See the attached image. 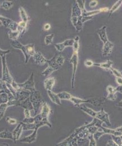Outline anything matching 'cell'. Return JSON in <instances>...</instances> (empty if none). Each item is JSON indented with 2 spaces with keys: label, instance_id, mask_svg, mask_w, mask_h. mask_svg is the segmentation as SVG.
I'll return each mask as SVG.
<instances>
[{
  "label": "cell",
  "instance_id": "cell-1",
  "mask_svg": "<svg viewBox=\"0 0 122 146\" xmlns=\"http://www.w3.org/2000/svg\"><path fill=\"white\" fill-rule=\"evenodd\" d=\"M92 18L93 17H83L81 9L78 6L77 2H75L72 8L71 21L73 26L76 29L77 31L80 32L82 29L83 24L86 21L89 20Z\"/></svg>",
  "mask_w": 122,
  "mask_h": 146
},
{
  "label": "cell",
  "instance_id": "cell-2",
  "mask_svg": "<svg viewBox=\"0 0 122 146\" xmlns=\"http://www.w3.org/2000/svg\"><path fill=\"white\" fill-rule=\"evenodd\" d=\"M74 42L73 44V54L69 60V62L73 65V75L71 78V88H74V81L75 74L78 64V50L79 48V36L75 37Z\"/></svg>",
  "mask_w": 122,
  "mask_h": 146
},
{
  "label": "cell",
  "instance_id": "cell-3",
  "mask_svg": "<svg viewBox=\"0 0 122 146\" xmlns=\"http://www.w3.org/2000/svg\"><path fill=\"white\" fill-rule=\"evenodd\" d=\"M64 57L62 55H58L53 57L51 59L48 60V67L42 73V75L45 76H48L53 72L58 70L64 62Z\"/></svg>",
  "mask_w": 122,
  "mask_h": 146
},
{
  "label": "cell",
  "instance_id": "cell-4",
  "mask_svg": "<svg viewBox=\"0 0 122 146\" xmlns=\"http://www.w3.org/2000/svg\"><path fill=\"white\" fill-rule=\"evenodd\" d=\"M11 44L13 47V48L19 49L23 52L25 57V64L28 62L30 57L31 56L33 57L36 52L35 51L34 44H28L27 45H23L17 40H13V42L11 43Z\"/></svg>",
  "mask_w": 122,
  "mask_h": 146
},
{
  "label": "cell",
  "instance_id": "cell-5",
  "mask_svg": "<svg viewBox=\"0 0 122 146\" xmlns=\"http://www.w3.org/2000/svg\"><path fill=\"white\" fill-rule=\"evenodd\" d=\"M106 30V26H104L100 29H98L97 34L104 43L103 48V55L104 56H109L112 52L114 44L108 40Z\"/></svg>",
  "mask_w": 122,
  "mask_h": 146
},
{
  "label": "cell",
  "instance_id": "cell-6",
  "mask_svg": "<svg viewBox=\"0 0 122 146\" xmlns=\"http://www.w3.org/2000/svg\"><path fill=\"white\" fill-rule=\"evenodd\" d=\"M70 101H71L73 105L75 106L79 107L81 104L85 103H89L95 106H99L105 102V99L102 98H91L88 100H82L72 96Z\"/></svg>",
  "mask_w": 122,
  "mask_h": 146
},
{
  "label": "cell",
  "instance_id": "cell-7",
  "mask_svg": "<svg viewBox=\"0 0 122 146\" xmlns=\"http://www.w3.org/2000/svg\"><path fill=\"white\" fill-rule=\"evenodd\" d=\"M45 125H47L49 127H51L52 125L51 124H50V123L49 121H41L39 123H38V125L37 126V127L35 128V130H33V132L32 134H31L29 136H27V137H25L22 139H21L20 140V141L21 142V143H33L35 142L36 140V138H37V131H38V130L39 129V128L41 127H43V126H45Z\"/></svg>",
  "mask_w": 122,
  "mask_h": 146
},
{
  "label": "cell",
  "instance_id": "cell-8",
  "mask_svg": "<svg viewBox=\"0 0 122 146\" xmlns=\"http://www.w3.org/2000/svg\"><path fill=\"white\" fill-rule=\"evenodd\" d=\"M29 100L33 105V110L35 111V116L37 111H38L39 108L41 106L43 103L42 98L40 92L37 90L31 92L30 96H29Z\"/></svg>",
  "mask_w": 122,
  "mask_h": 146
},
{
  "label": "cell",
  "instance_id": "cell-9",
  "mask_svg": "<svg viewBox=\"0 0 122 146\" xmlns=\"http://www.w3.org/2000/svg\"><path fill=\"white\" fill-rule=\"evenodd\" d=\"M2 60V80L4 81L6 83H9L11 84L13 82L14 79L10 75L6 60V55H3L1 57Z\"/></svg>",
  "mask_w": 122,
  "mask_h": 146
},
{
  "label": "cell",
  "instance_id": "cell-10",
  "mask_svg": "<svg viewBox=\"0 0 122 146\" xmlns=\"http://www.w3.org/2000/svg\"><path fill=\"white\" fill-rule=\"evenodd\" d=\"M18 87L23 90L31 92L34 91L35 90V80H34V73H32L29 78L27 81L23 83H17Z\"/></svg>",
  "mask_w": 122,
  "mask_h": 146
},
{
  "label": "cell",
  "instance_id": "cell-11",
  "mask_svg": "<svg viewBox=\"0 0 122 146\" xmlns=\"http://www.w3.org/2000/svg\"><path fill=\"white\" fill-rule=\"evenodd\" d=\"M103 130H104V131L103 132H97L96 134L94 135L95 138L96 139H99V137H100L102 135L104 134H113L114 136L117 137H121L122 135V126L117 128L115 129H107L104 128L103 127H101Z\"/></svg>",
  "mask_w": 122,
  "mask_h": 146
},
{
  "label": "cell",
  "instance_id": "cell-12",
  "mask_svg": "<svg viewBox=\"0 0 122 146\" xmlns=\"http://www.w3.org/2000/svg\"><path fill=\"white\" fill-rule=\"evenodd\" d=\"M0 21L3 26L9 28L13 32L17 31L18 28V23L12 20L11 19L7 18L2 15H0Z\"/></svg>",
  "mask_w": 122,
  "mask_h": 146
},
{
  "label": "cell",
  "instance_id": "cell-13",
  "mask_svg": "<svg viewBox=\"0 0 122 146\" xmlns=\"http://www.w3.org/2000/svg\"><path fill=\"white\" fill-rule=\"evenodd\" d=\"M11 106H20V102L19 101L15 99L13 100L9 101L6 104H3L0 105V120H1L4 114L6 112V110L9 107Z\"/></svg>",
  "mask_w": 122,
  "mask_h": 146
},
{
  "label": "cell",
  "instance_id": "cell-14",
  "mask_svg": "<svg viewBox=\"0 0 122 146\" xmlns=\"http://www.w3.org/2000/svg\"><path fill=\"white\" fill-rule=\"evenodd\" d=\"M15 97L9 90L0 91V105L7 103L9 101L15 100Z\"/></svg>",
  "mask_w": 122,
  "mask_h": 146
},
{
  "label": "cell",
  "instance_id": "cell-15",
  "mask_svg": "<svg viewBox=\"0 0 122 146\" xmlns=\"http://www.w3.org/2000/svg\"><path fill=\"white\" fill-rule=\"evenodd\" d=\"M51 109L47 104L45 102H43L41 105V115L42 117L43 121H49L48 117L50 113Z\"/></svg>",
  "mask_w": 122,
  "mask_h": 146
},
{
  "label": "cell",
  "instance_id": "cell-16",
  "mask_svg": "<svg viewBox=\"0 0 122 146\" xmlns=\"http://www.w3.org/2000/svg\"><path fill=\"white\" fill-rule=\"evenodd\" d=\"M74 42V39H67L61 43H57L55 44V47L57 51L59 52H62L67 47L73 46V44Z\"/></svg>",
  "mask_w": 122,
  "mask_h": 146
},
{
  "label": "cell",
  "instance_id": "cell-17",
  "mask_svg": "<svg viewBox=\"0 0 122 146\" xmlns=\"http://www.w3.org/2000/svg\"><path fill=\"white\" fill-rule=\"evenodd\" d=\"M95 118L100 120L103 122H104L108 126L111 125L109 121V115L107 113H106L103 109L101 110V111L99 112H97Z\"/></svg>",
  "mask_w": 122,
  "mask_h": 146
},
{
  "label": "cell",
  "instance_id": "cell-18",
  "mask_svg": "<svg viewBox=\"0 0 122 146\" xmlns=\"http://www.w3.org/2000/svg\"><path fill=\"white\" fill-rule=\"evenodd\" d=\"M23 131V127L22 122H19L17 127L12 132L13 137V141L14 142V143H16L17 141L19 140Z\"/></svg>",
  "mask_w": 122,
  "mask_h": 146
},
{
  "label": "cell",
  "instance_id": "cell-19",
  "mask_svg": "<svg viewBox=\"0 0 122 146\" xmlns=\"http://www.w3.org/2000/svg\"><path fill=\"white\" fill-rule=\"evenodd\" d=\"M35 62L39 65H43L47 62V60L40 52H36L34 56L33 57Z\"/></svg>",
  "mask_w": 122,
  "mask_h": 146
},
{
  "label": "cell",
  "instance_id": "cell-20",
  "mask_svg": "<svg viewBox=\"0 0 122 146\" xmlns=\"http://www.w3.org/2000/svg\"><path fill=\"white\" fill-rule=\"evenodd\" d=\"M29 96H30V92L21 90L17 92L15 99L20 102H21L28 98L29 97Z\"/></svg>",
  "mask_w": 122,
  "mask_h": 146
},
{
  "label": "cell",
  "instance_id": "cell-21",
  "mask_svg": "<svg viewBox=\"0 0 122 146\" xmlns=\"http://www.w3.org/2000/svg\"><path fill=\"white\" fill-rule=\"evenodd\" d=\"M107 92H108V95L107 97V99L111 101H115L117 98L116 89L113 86H109L107 87Z\"/></svg>",
  "mask_w": 122,
  "mask_h": 146
},
{
  "label": "cell",
  "instance_id": "cell-22",
  "mask_svg": "<svg viewBox=\"0 0 122 146\" xmlns=\"http://www.w3.org/2000/svg\"><path fill=\"white\" fill-rule=\"evenodd\" d=\"M55 83V80L53 77H49L44 81V86L47 91H52V88Z\"/></svg>",
  "mask_w": 122,
  "mask_h": 146
},
{
  "label": "cell",
  "instance_id": "cell-23",
  "mask_svg": "<svg viewBox=\"0 0 122 146\" xmlns=\"http://www.w3.org/2000/svg\"><path fill=\"white\" fill-rule=\"evenodd\" d=\"M47 91V94L48 96H49L50 100H51L52 102L55 103V104L60 106L61 105V100L57 94L53 92L52 91Z\"/></svg>",
  "mask_w": 122,
  "mask_h": 146
},
{
  "label": "cell",
  "instance_id": "cell-24",
  "mask_svg": "<svg viewBox=\"0 0 122 146\" xmlns=\"http://www.w3.org/2000/svg\"><path fill=\"white\" fill-rule=\"evenodd\" d=\"M113 65V61L110 60H108L106 62H103V63H94L93 66H96L106 70H110L112 68Z\"/></svg>",
  "mask_w": 122,
  "mask_h": 146
},
{
  "label": "cell",
  "instance_id": "cell-25",
  "mask_svg": "<svg viewBox=\"0 0 122 146\" xmlns=\"http://www.w3.org/2000/svg\"><path fill=\"white\" fill-rule=\"evenodd\" d=\"M21 108H23L24 109H28L30 111L31 110H33V105L31 103V102L29 100V97L27 99H26L25 100L20 102V106Z\"/></svg>",
  "mask_w": 122,
  "mask_h": 146
},
{
  "label": "cell",
  "instance_id": "cell-26",
  "mask_svg": "<svg viewBox=\"0 0 122 146\" xmlns=\"http://www.w3.org/2000/svg\"><path fill=\"white\" fill-rule=\"evenodd\" d=\"M0 138L1 139H7L13 141V134L9 130H3L0 132Z\"/></svg>",
  "mask_w": 122,
  "mask_h": 146
},
{
  "label": "cell",
  "instance_id": "cell-27",
  "mask_svg": "<svg viewBox=\"0 0 122 146\" xmlns=\"http://www.w3.org/2000/svg\"><path fill=\"white\" fill-rule=\"evenodd\" d=\"M19 14H20L21 19L22 20V21L25 23L26 24H28L29 19H28V15L26 13L25 10L22 7H20L19 9Z\"/></svg>",
  "mask_w": 122,
  "mask_h": 146
},
{
  "label": "cell",
  "instance_id": "cell-28",
  "mask_svg": "<svg viewBox=\"0 0 122 146\" xmlns=\"http://www.w3.org/2000/svg\"><path fill=\"white\" fill-rule=\"evenodd\" d=\"M57 95L60 100L67 101H70L71 97H72L71 94H70L69 93H68L67 92H62L61 93H57Z\"/></svg>",
  "mask_w": 122,
  "mask_h": 146
},
{
  "label": "cell",
  "instance_id": "cell-29",
  "mask_svg": "<svg viewBox=\"0 0 122 146\" xmlns=\"http://www.w3.org/2000/svg\"><path fill=\"white\" fill-rule=\"evenodd\" d=\"M122 4V0H119L118 1H117L113 6L110 9V10H109V16L110 17L113 13H114L116 10H117L119 7L121 6V5Z\"/></svg>",
  "mask_w": 122,
  "mask_h": 146
},
{
  "label": "cell",
  "instance_id": "cell-30",
  "mask_svg": "<svg viewBox=\"0 0 122 146\" xmlns=\"http://www.w3.org/2000/svg\"><path fill=\"white\" fill-rule=\"evenodd\" d=\"M20 32L19 31H15V32H13L11 31H9L8 33L9 37L10 39H12L13 40H17V38L20 36Z\"/></svg>",
  "mask_w": 122,
  "mask_h": 146
},
{
  "label": "cell",
  "instance_id": "cell-31",
  "mask_svg": "<svg viewBox=\"0 0 122 146\" xmlns=\"http://www.w3.org/2000/svg\"><path fill=\"white\" fill-rule=\"evenodd\" d=\"M13 5H14V3L12 1H5L2 3V7L6 10H8L12 7Z\"/></svg>",
  "mask_w": 122,
  "mask_h": 146
},
{
  "label": "cell",
  "instance_id": "cell-32",
  "mask_svg": "<svg viewBox=\"0 0 122 146\" xmlns=\"http://www.w3.org/2000/svg\"><path fill=\"white\" fill-rule=\"evenodd\" d=\"M76 2H77L78 6H79V9H81L82 13L84 12L86 10V9H85V1H84V0H77V1H76Z\"/></svg>",
  "mask_w": 122,
  "mask_h": 146
},
{
  "label": "cell",
  "instance_id": "cell-33",
  "mask_svg": "<svg viewBox=\"0 0 122 146\" xmlns=\"http://www.w3.org/2000/svg\"><path fill=\"white\" fill-rule=\"evenodd\" d=\"M54 38V35L51 34L46 36L45 38V43L46 45H49L52 43L53 39Z\"/></svg>",
  "mask_w": 122,
  "mask_h": 146
},
{
  "label": "cell",
  "instance_id": "cell-34",
  "mask_svg": "<svg viewBox=\"0 0 122 146\" xmlns=\"http://www.w3.org/2000/svg\"><path fill=\"white\" fill-rule=\"evenodd\" d=\"M1 90L8 91L9 89L7 88L6 83L4 81H3L2 79H0V91Z\"/></svg>",
  "mask_w": 122,
  "mask_h": 146
},
{
  "label": "cell",
  "instance_id": "cell-35",
  "mask_svg": "<svg viewBox=\"0 0 122 146\" xmlns=\"http://www.w3.org/2000/svg\"><path fill=\"white\" fill-rule=\"evenodd\" d=\"M6 121H7L9 124H11V125L16 124H17V123H18L17 120L16 119H13V118H11V117H6Z\"/></svg>",
  "mask_w": 122,
  "mask_h": 146
},
{
  "label": "cell",
  "instance_id": "cell-36",
  "mask_svg": "<svg viewBox=\"0 0 122 146\" xmlns=\"http://www.w3.org/2000/svg\"><path fill=\"white\" fill-rule=\"evenodd\" d=\"M112 73H113V74L116 76V77H122V75H121V72H119L118 70H117V69L113 68H111L110 69Z\"/></svg>",
  "mask_w": 122,
  "mask_h": 146
},
{
  "label": "cell",
  "instance_id": "cell-37",
  "mask_svg": "<svg viewBox=\"0 0 122 146\" xmlns=\"http://www.w3.org/2000/svg\"><path fill=\"white\" fill-rule=\"evenodd\" d=\"M88 138L90 139V144L89 146H96V143H95V141L93 138V134H90L88 136Z\"/></svg>",
  "mask_w": 122,
  "mask_h": 146
},
{
  "label": "cell",
  "instance_id": "cell-38",
  "mask_svg": "<svg viewBox=\"0 0 122 146\" xmlns=\"http://www.w3.org/2000/svg\"><path fill=\"white\" fill-rule=\"evenodd\" d=\"M24 115H25V118H29L32 117L31 116V111L28 109H24Z\"/></svg>",
  "mask_w": 122,
  "mask_h": 146
},
{
  "label": "cell",
  "instance_id": "cell-39",
  "mask_svg": "<svg viewBox=\"0 0 122 146\" xmlns=\"http://www.w3.org/2000/svg\"><path fill=\"white\" fill-rule=\"evenodd\" d=\"M85 65L87 66V67H91L94 65V62L89 60H86L85 62Z\"/></svg>",
  "mask_w": 122,
  "mask_h": 146
},
{
  "label": "cell",
  "instance_id": "cell-40",
  "mask_svg": "<svg viewBox=\"0 0 122 146\" xmlns=\"http://www.w3.org/2000/svg\"><path fill=\"white\" fill-rule=\"evenodd\" d=\"M97 3H98L97 1H95V0L92 1H91V2L89 3V6L91 7H95L97 5Z\"/></svg>",
  "mask_w": 122,
  "mask_h": 146
},
{
  "label": "cell",
  "instance_id": "cell-41",
  "mask_svg": "<svg viewBox=\"0 0 122 146\" xmlns=\"http://www.w3.org/2000/svg\"><path fill=\"white\" fill-rule=\"evenodd\" d=\"M10 50H6V51H4V50H2L1 49H0V57L2 56L3 55H6L7 54H9L10 52Z\"/></svg>",
  "mask_w": 122,
  "mask_h": 146
},
{
  "label": "cell",
  "instance_id": "cell-42",
  "mask_svg": "<svg viewBox=\"0 0 122 146\" xmlns=\"http://www.w3.org/2000/svg\"><path fill=\"white\" fill-rule=\"evenodd\" d=\"M116 82L119 86H122V77H116Z\"/></svg>",
  "mask_w": 122,
  "mask_h": 146
},
{
  "label": "cell",
  "instance_id": "cell-43",
  "mask_svg": "<svg viewBox=\"0 0 122 146\" xmlns=\"http://www.w3.org/2000/svg\"><path fill=\"white\" fill-rule=\"evenodd\" d=\"M51 28V25L50 24H46L44 25V29L45 31H49Z\"/></svg>",
  "mask_w": 122,
  "mask_h": 146
},
{
  "label": "cell",
  "instance_id": "cell-44",
  "mask_svg": "<svg viewBox=\"0 0 122 146\" xmlns=\"http://www.w3.org/2000/svg\"><path fill=\"white\" fill-rule=\"evenodd\" d=\"M107 146H119L117 145L114 141H110V143L109 142L108 144L107 145Z\"/></svg>",
  "mask_w": 122,
  "mask_h": 146
},
{
  "label": "cell",
  "instance_id": "cell-45",
  "mask_svg": "<svg viewBox=\"0 0 122 146\" xmlns=\"http://www.w3.org/2000/svg\"><path fill=\"white\" fill-rule=\"evenodd\" d=\"M115 89H116L117 92H119V93H121L122 94V86H119Z\"/></svg>",
  "mask_w": 122,
  "mask_h": 146
},
{
  "label": "cell",
  "instance_id": "cell-46",
  "mask_svg": "<svg viewBox=\"0 0 122 146\" xmlns=\"http://www.w3.org/2000/svg\"><path fill=\"white\" fill-rule=\"evenodd\" d=\"M100 11H101V13H102V12H107V11H108L109 10V9L108 7L101 8V9H100Z\"/></svg>",
  "mask_w": 122,
  "mask_h": 146
},
{
  "label": "cell",
  "instance_id": "cell-47",
  "mask_svg": "<svg viewBox=\"0 0 122 146\" xmlns=\"http://www.w3.org/2000/svg\"><path fill=\"white\" fill-rule=\"evenodd\" d=\"M0 146H9L7 143H0Z\"/></svg>",
  "mask_w": 122,
  "mask_h": 146
},
{
  "label": "cell",
  "instance_id": "cell-48",
  "mask_svg": "<svg viewBox=\"0 0 122 146\" xmlns=\"http://www.w3.org/2000/svg\"><path fill=\"white\" fill-rule=\"evenodd\" d=\"M118 106L119 107H121V108H122V100L118 104Z\"/></svg>",
  "mask_w": 122,
  "mask_h": 146
},
{
  "label": "cell",
  "instance_id": "cell-49",
  "mask_svg": "<svg viewBox=\"0 0 122 146\" xmlns=\"http://www.w3.org/2000/svg\"><path fill=\"white\" fill-rule=\"evenodd\" d=\"M2 23H1V22L0 21V26H2Z\"/></svg>",
  "mask_w": 122,
  "mask_h": 146
},
{
  "label": "cell",
  "instance_id": "cell-50",
  "mask_svg": "<svg viewBox=\"0 0 122 146\" xmlns=\"http://www.w3.org/2000/svg\"><path fill=\"white\" fill-rule=\"evenodd\" d=\"M121 139H122V135H121Z\"/></svg>",
  "mask_w": 122,
  "mask_h": 146
},
{
  "label": "cell",
  "instance_id": "cell-51",
  "mask_svg": "<svg viewBox=\"0 0 122 146\" xmlns=\"http://www.w3.org/2000/svg\"><path fill=\"white\" fill-rule=\"evenodd\" d=\"M121 75H122V72H121Z\"/></svg>",
  "mask_w": 122,
  "mask_h": 146
}]
</instances>
